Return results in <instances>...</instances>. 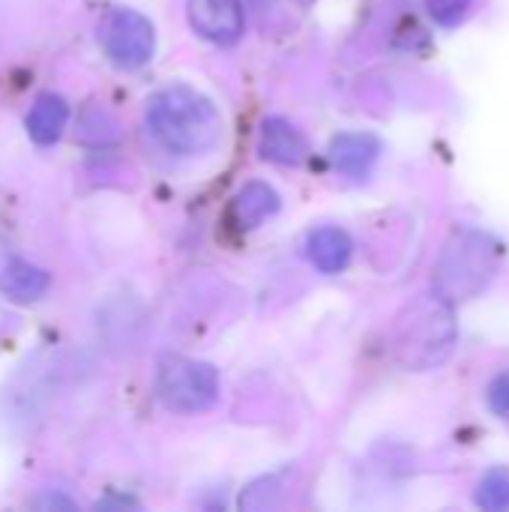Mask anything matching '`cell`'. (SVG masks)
Listing matches in <instances>:
<instances>
[{"instance_id":"1","label":"cell","mask_w":509,"mask_h":512,"mask_svg":"<svg viewBox=\"0 0 509 512\" xmlns=\"http://www.w3.org/2000/svg\"><path fill=\"white\" fill-rule=\"evenodd\" d=\"M147 126L153 138L177 156L204 153L222 135L216 105L186 84L165 87L147 102Z\"/></svg>"},{"instance_id":"2","label":"cell","mask_w":509,"mask_h":512,"mask_svg":"<svg viewBox=\"0 0 509 512\" xmlns=\"http://www.w3.org/2000/svg\"><path fill=\"white\" fill-rule=\"evenodd\" d=\"M501 264V246L495 237L477 228L456 231L435 267V294L447 303H465L474 300L498 273Z\"/></svg>"},{"instance_id":"3","label":"cell","mask_w":509,"mask_h":512,"mask_svg":"<svg viewBox=\"0 0 509 512\" xmlns=\"http://www.w3.org/2000/svg\"><path fill=\"white\" fill-rule=\"evenodd\" d=\"M456 345L453 303L444 297H423L405 309L396 324V360L411 372H426L441 366Z\"/></svg>"},{"instance_id":"4","label":"cell","mask_w":509,"mask_h":512,"mask_svg":"<svg viewBox=\"0 0 509 512\" xmlns=\"http://www.w3.org/2000/svg\"><path fill=\"white\" fill-rule=\"evenodd\" d=\"M156 396L171 414H201L219 399V375L210 363L165 357L156 378Z\"/></svg>"},{"instance_id":"5","label":"cell","mask_w":509,"mask_h":512,"mask_svg":"<svg viewBox=\"0 0 509 512\" xmlns=\"http://www.w3.org/2000/svg\"><path fill=\"white\" fill-rule=\"evenodd\" d=\"M99 42L117 66L138 69L153 57L156 30L135 9H111L99 27Z\"/></svg>"},{"instance_id":"6","label":"cell","mask_w":509,"mask_h":512,"mask_svg":"<svg viewBox=\"0 0 509 512\" xmlns=\"http://www.w3.org/2000/svg\"><path fill=\"white\" fill-rule=\"evenodd\" d=\"M189 24L198 36L228 45L243 33V3L240 0H189Z\"/></svg>"},{"instance_id":"7","label":"cell","mask_w":509,"mask_h":512,"mask_svg":"<svg viewBox=\"0 0 509 512\" xmlns=\"http://www.w3.org/2000/svg\"><path fill=\"white\" fill-rule=\"evenodd\" d=\"M381 153V141L369 132H342L330 141V162L348 177H366Z\"/></svg>"},{"instance_id":"8","label":"cell","mask_w":509,"mask_h":512,"mask_svg":"<svg viewBox=\"0 0 509 512\" xmlns=\"http://www.w3.org/2000/svg\"><path fill=\"white\" fill-rule=\"evenodd\" d=\"M258 150H261V156L267 162H276V165H303L306 156H309V144L300 135V129H294L282 117H267L264 120Z\"/></svg>"},{"instance_id":"9","label":"cell","mask_w":509,"mask_h":512,"mask_svg":"<svg viewBox=\"0 0 509 512\" xmlns=\"http://www.w3.org/2000/svg\"><path fill=\"white\" fill-rule=\"evenodd\" d=\"M306 252H309V261L321 273H342L351 261L354 243H351L348 231H342L336 225H324V228H315L309 234Z\"/></svg>"},{"instance_id":"10","label":"cell","mask_w":509,"mask_h":512,"mask_svg":"<svg viewBox=\"0 0 509 512\" xmlns=\"http://www.w3.org/2000/svg\"><path fill=\"white\" fill-rule=\"evenodd\" d=\"M66 117H69L66 99L57 96V93H42V96L33 102V108L27 111L24 126H27V135H30L36 144L48 147V144L60 141L63 129H66Z\"/></svg>"},{"instance_id":"11","label":"cell","mask_w":509,"mask_h":512,"mask_svg":"<svg viewBox=\"0 0 509 512\" xmlns=\"http://www.w3.org/2000/svg\"><path fill=\"white\" fill-rule=\"evenodd\" d=\"M48 273L30 261H9L0 270V294L12 303H36L48 291Z\"/></svg>"},{"instance_id":"12","label":"cell","mask_w":509,"mask_h":512,"mask_svg":"<svg viewBox=\"0 0 509 512\" xmlns=\"http://www.w3.org/2000/svg\"><path fill=\"white\" fill-rule=\"evenodd\" d=\"M276 210H279V195L270 183H261V180L246 183L231 204V216L240 228H255Z\"/></svg>"},{"instance_id":"13","label":"cell","mask_w":509,"mask_h":512,"mask_svg":"<svg viewBox=\"0 0 509 512\" xmlns=\"http://www.w3.org/2000/svg\"><path fill=\"white\" fill-rule=\"evenodd\" d=\"M477 504L483 510H509V474L507 471H489L477 489Z\"/></svg>"},{"instance_id":"14","label":"cell","mask_w":509,"mask_h":512,"mask_svg":"<svg viewBox=\"0 0 509 512\" xmlns=\"http://www.w3.org/2000/svg\"><path fill=\"white\" fill-rule=\"evenodd\" d=\"M471 3H474V0H426V9H429V15H432L438 24L453 27V24H459V21L468 15Z\"/></svg>"},{"instance_id":"15","label":"cell","mask_w":509,"mask_h":512,"mask_svg":"<svg viewBox=\"0 0 509 512\" xmlns=\"http://www.w3.org/2000/svg\"><path fill=\"white\" fill-rule=\"evenodd\" d=\"M486 399H489V408H492L498 417L509 420V372H501V375L489 384Z\"/></svg>"},{"instance_id":"16","label":"cell","mask_w":509,"mask_h":512,"mask_svg":"<svg viewBox=\"0 0 509 512\" xmlns=\"http://www.w3.org/2000/svg\"><path fill=\"white\" fill-rule=\"evenodd\" d=\"M36 507H66V510H75V504L63 495H54V498H36Z\"/></svg>"}]
</instances>
